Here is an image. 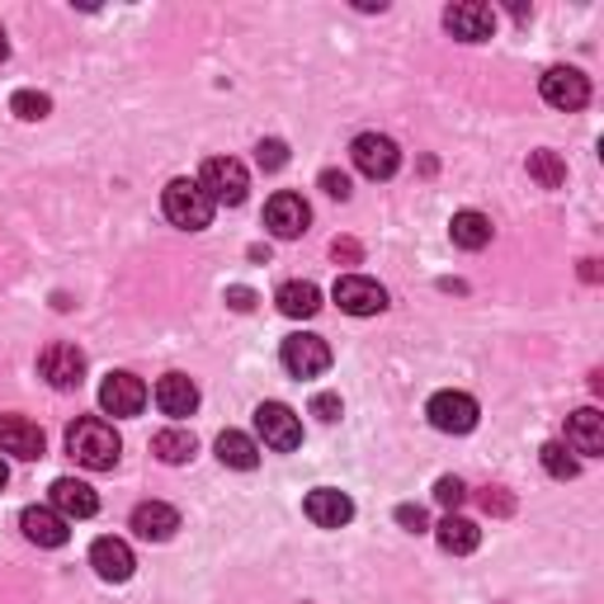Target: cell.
<instances>
[{"label": "cell", "mask_w": 604, "mask_h": 604, "mask_svg": "<svg viewBox=\"0 0 604 604\" xmlns=\"http://www.w3.org/2000/svg\"><path fill=\"white\" fill-rule=\"evenodd\" d=\"M67 454L76 458L85 472H113L119 468V454H123V439L119 430L99 415H81L76 425L67 430Z\"/></svg>", "instance_id": "obj_1"}, {"label": "cell", "mask_w": 604, "mask_h": 604, "mask_svg": "<svg viewBox=\"0 0 604 604\" xmlns=\"http://www.w3.org/2000/svg\"><path fill=\"white\" fill-rule=\"evenodd\" d=\"M161 208H166V218L184 227V232H204V227L213 222V198L204 194V184L198 180H170L166 190H161Z\"/></svg>", "instance_id": "obj_2"}, {"label": "cell", "mask_w": 604, "mask_h": 604, "mask_svg": "<svg viewBox=\"0 0 604 604\" xmlns=\"http://www.w3.org/2000/svg\"><path fill=\"white\" fill-rule=\"evenodd\" d=\"M198 184H204V194L213 198V204L237 208L241 198H246V190H251V176H246V166H241V161H232V156H208L204 170H198Z\"/></svg>", "instance_id": "obj_3"}, {"label": "cell", "mask_w": 604, "mask_h": 604, "mask_svg": "<svg viewBox=\"0 0 604 604\" xmlns=\"http://www.w3.org/2000/svg\"><path fill=\"white\" fill-rule=\"evenodd\" d=\"M255 430H261L265 449H275V454H293L302 444V421L283 401H261V407H255Z\"/></svg>", "instance_id": "obj_4"}, {"label": "cell", "mask_w": 604, "mask_h": 604, "mask_svg": "<svg viewBox=\"0 0 604 604\" xmlns=\"http://www.w3.org/2000/svg\"><path fill=\"white\" fill-rule=\"evenodd\" d=\"M350 161L359 176H369V180H392L401 166V152H397V142L383 133H359L350 142Z\"/></svg>", "instance_id": "obj_5"}, {"label": "cell", "mask_w": 604, "mask_h": 604, "mask_svg": "<svg viewBox=\"0 0 604 604\" xmlns=\"http://www.w3.org/2000/svg\"><path fill=\"white\" fill-rule=\"evenodd\" d=\"M38 373L57 387V392H76V387L85 383V354L67 340H52L48 350L38 354Z\"/></svg>", "instance_id": "obj_6"}, {"label": "cell", "mask_w": 604, "mask_h": 604, "mask_svg": "<svg viewBox=\"0 0 604 604\" xmlns=\"http://www.w3.org/2000/svg\"><path fill=\"white\" fill-rule=\"evenodd\" d=\"M430 425L439 430V435H468V430H478V401H472L468 392H435L430 397Z\"/></svg>", "instance_id": "obj_7"}, {"label": "cell", "mask_w": 604, "mask_h": 604, "mask_svg": "<svg viewBox=\"0 0 604 604\" xmlns=\"http://www.w3.org/2000/svg\"><path fill=\"white\" fill-rule=\"evenodd\" d=\"M265 227H269V232H275L279 241H298V237L312 227V208H307V198H302V194H289V190H279V194L265 204Z\"/></svg>", "instance_id": "obj_8"}, {"label": "cell", "mask_w": 604, "mask_h": 604, "mask_svg": "<svg viewBox=\"0 0 604 604\" xmlns=\"http://www.w3.org/2000/svg\"><path fill=\"white\" fill-rule=\"evenodd\" d=\"M444 28L463 43H482L496 34V10L482 5V0H454V5L444 10Z\"/></svg>", "instance_id": "obj_9"}, {"label": "cell", "mask_w": 604, "mask_h": 604, "mask_svg": "<svg viewBox=\"0 0 604 604\" xmlns=\"http://www.w3.org/2000/svg\"><path fill=\"white\" fill-rule=\"evenodd\" d=\"M539 90L543 99H548L553 109H585V99H591V81L581 76L577 67H548L543 71V81H539Z\"/></svg>", "instance_id": "obj_10"}, {"label": "cell", "mask_w": 604, "mask_h": 604, "mask_svg": "<svg viewBox=\"0 0 604 604\" xmlns=\"http://www.w3.org/2000/svg\"><path fill=\"white\" fill-rule=\"evenodd\" d=\"M279 359H283V369H289L293 378H316V373L330 369V345L322 336H302V330H298V336L283 340Z\"/></svg>", "instance_id": "obj_11"}, {"label": "cell", "mask_w": 604, "mask_h": 604, "mask_svg": "<svg viewBox=\"0 0 604 604\" xmlns=\"http://www.w3.org/2000/svg\"><path fill=\"white\" fill-rule=\"evenodd\" d=\"M330 298H336L340 312H350V316H378L387 307V289H383V283H373V279H364V275L336 279Z\"/></svg>", "instance_id": "obj_12"}, {"label": "cell", "mask_w": 604, "mask_h": 604, "mask_svg": "<svg viewBox=\"0 0 604 604\" xmlns=\"http://www.w3.org/2000/svg\"><path fill=\"white\" fill-rule=\"evenodd\" d=\"M99 407L109 415H137L147 407V383L137 378V373H109L105 383H99Z\"/></svg>", "instance_id": "obj_13"}, {"label": "cell", "mask_w": 604, "mask_h": 604, "mask_svg": "<svg viewBox=\"0 0 604 604\" xmlns=\"http://www.w3.org/2000/svg\"><path fill=\"white\" fill-rule=\"evenodd\" d=\"M0 454L34 463V458L48 454V439H43V430L28 415H0Z\"/></svg>", "instance_id": "obj_14"}, {"label": "cell", "mask_w": 604, "mask_h": 604, "mask_svg": "<svg viewBox=\"0 0 604 604\" xmlns=\"http://www.w3.org/2000/svg\"><path fill=\"white\" fill-rule=\"evenodd\" d=\"M302 510H307V520L316 529H345L354 520V500L345 492H336V486H316V492H307Z\"/></svg>", "instance_id": "obj_15"}, {"label": "cell", "mask_w": 604, "mask_h": 604, "mask_svg": "<svg viewBox=\"0 0 604 604\" xmlns=\"http://www.w3.org/2000/svg\"><path fill=\"white\" fill-rule=\"evenodd\" d=\"M90 567H95L99 581L123 585L128 577H133L137 557H133V548H128L123 539H95V543H90Z\"/></svg>", "instance_id": "obj_16"}, {"label": "cell", "mask_w": 604, "mask_h": 604, "mask_svg": "<svg viewBox=\"0 0 604 604\" xmlns=\"http://www.w3.org/2000/svg\"><path fill=\"white\" fill-rule=\"evenodd\" d=\"M20 529H24L28 543H38V548H62V543L71 539L67 520H62V515H57L52 506H28V510L20 515Z\"/></svg>", "instance_id": "obj_17"}, {"label": "cell", "mask_w": 604, "mask_h": 604, "mask_svg": "<svg viewBox=\"0 0 604 604\" xmlns=\"http://www.w3.org/2000/svg\"><path fill=\"white\" fill-rule=\"evenodd\" d=\"M133 529H137V539H147V543H166V539H176V529H180V510L166 506V500H142L133 510Z\"/></svg>", "instance_id": "obj_18"}, {"label": "cell", "mask_w": 604, "mask_h": 604, "mask_svg": "<svg viewBox=\"0 0 604 604\" xmlns=\"http://www.w3.org/2000/svg\"><path fill=\"white\" fill-rule=\"evenodd\" d=\"M52 510L62 515V520H90L99 510V496L76 478H57L52 482Z\"/></svg>", "instance_id": "obj_19"}, {"label": "cell", "mask_w": 604, "mask_h": 604, "mask_svg": "<svg viewBox=\"0 0 604 604\" xmlns=\"http://www.w3.org/2000/svg\"><path fill=\"white\" fill-rule=\"evenodd\" d=\"M567 444H571V454H585V458L604 454V415L595 407L571 411L567 415Z\"/></svg>", "instance_id": "obj_20"}, {"label": "cell", "mask_w": 604, "mask_h": 604, "mask_svg": "<svg viewBox=\"0 0 604 604\" xmlns=\"http://www.w3.org/2000/svg\"><path fill=\"white\" fill-rule=\"evenodd\" d=\"M156 407H161V415H194L198 411V387L194 378H184V373H166L161 383H156Z\"/></svg>", "instance_id": "obj_21"}, {"label": "cell", "mask_w": 604, "mask_h": 604, "mask_svg": "<svg viewBox=\"0 0 604 604\" xmlns=\"http://www.w3.org/2000/svg\"><path fill=\"white\" fill-rule=\"evenodd\" d=\"M435 543L444 553H454V557H468V553H478L482 529L472 520H463V515H444V520L435 524Z\"/></svg>", "instance_id": "obj_22"}, {"label": "cell", "mask_w": 604, "mask_h": 604, "mask_svg": "<svg viewBox=\"0 0 604 604\" xmlns=\"http://www.w3.org/2000/svg\"><path fill=\"white\" fill-rule=\"evenodd\" d=\"M275 302H279L283 316H293V322H307V316L322 312V289H316V283H307V279H289V283H279Z\"/></svg>", "instance_id": "obj_23"}, {"label": "cell", "mask_w": 604, "mask_h": 604, "mask_svg": "<svg viewBox=\"0 0 604 604\" xmlns=\"http://www.w3.org/2000/svg\"><path fill=\"white\" fill-rule=\"evenodd\" d=\"M449 237H454V246H463V251H482V246H492V218L478 208H463V213H454Z\"/></svg>", "instance_id": "obj_24"}, {"label": "cell", "mask_w": 604, "mask_h": 604, "mask_svg": "<svg viewBox=\"0 0 604 604\" xmlns=\"http://www.w3.org/2000/svg\"><path fill=\"white\" fill-rule=\"evenodd\" d=\"M218 458H222V468L251 472L255 463H261V444H255L251 435H241V430H222V435H218Z\"/></svg>", "instance_id": "obj_25"}, {"label": "cell", "mask_w": 604, "mask_h": 604, "mask_svg": "<svg viewBox=\"0 0 604 604\" xmlns=\"http://www.w3.org/2000/svg\"><path fill=\"white\" fill-rule=\"evenodd\" d=\"M194 449H198V444H194V435H190V430H161V435L152 439V454L161 458V463H170V468L190 463V458H194Z\"/></svg>", "instance_id": "obj_26"}, {"label": "cell", "mask_w": 604, "mask_h": 604, "mask_svg": "<svg viewBox=\"0 0 604 604\" xmlns=\"http://www.w3.org/2000/svg\"><path fill=\"white\" fill-rule=\"evenodd\" d=\"M529 176H534L543 190H563V184H567V161L557 152H529Z\"/></svg>", "instance_id": "obj_27"}, {"label": "cell", "mask_w": 604, "mask_h": 604, "mask_svg": "<svg viewBox=\"0 0 604 604\" xmlns=\"http://www.w3.org/2000/svg\"><path fill=\"white\" fill-rule=\"evenodd\" d=\"M539 458H543V472H548V478H557V482H571L581 472V458H571L567 454V444H543L539 449Z\"/></svg>", "instance_id": "obj_28"}, {"label": "cell", "mask_w": 604, "mask_h": 604, "mask_svg": "<svg viewBox=\"0 0 604 604\" xmlns=\"http://www.w3.org/2000/svg\"><path fill=\"white\" fill-rule=\"evenodd\" d=\"M10 109L20 113L24 123H38V119H48V113H52V99H48V95H38V90H14Z\"/></svg>", "instance_id": "obj_29"}, {"label": "cell", "mask_w": 604, "mask_h": 604, "mask_svg": "<svg viewBox=\"0 0 604 604\" xmlns=\"http://www.w3.org/2000/svg\"><path fill=\"white\" fill-rule=\"evenodd\" d=\"M255 161H261V170H283L289 166V147H283L279 137H265L261 147H255Z\"/></svg>", "instance_id": "obj_30"}, {"label": "cell", "mask_w": 604, "mask_h": 604, "mask_svg": "<svg viewBox=\"0 0 604 604\" xmlns=\"http://www.w3.org/2000/svg\"><path fill=\"white\" fill-rule=\"evenodd\" d=\"M435 500H439V506L454 515V510H458V506H463V500H468V486L458 482V478H439V482H435Z\"/></svg>", "instance_id": "obj_31"}, {"label": "cell", "mask_w": 604, "mask_h": 604, "mask_svg": "<svg viewBox=\"0 0 604 604\" xmlns=\"http://www.w3.org/2000/svg\"><path fill=\"white\" fill-rule=\"evenodd\" d=\"M322 190L345 204V198H350V176H345V170H322Z\"/></svg>", "instance_id": "obj_32"}, {"label": "cell", "mask_w": 604, "mask_h": 604, "mask_svg": "<svg viewBox=\"0 0 604 604\" xmlns=\"http://www.w3.org/2000/svg\"><path fill=\"white\" fill-rule=\"evenodd\" d=\"M482 510H486V515H510L515 500L500 492V486H486V492H482Z\"/></svg>", "instance_id": "obj_33"}, {"label": "cell", "mask_w": 604, "mask_h": 604, "mask_svg": "<svg viewBox=\"0 0 604 604\" xmlns=\"http://www.w3.org/2000/svg\"><path fill=\"white\" fill-rule=\"evenodd\" d=\"M397 524L411 529V534H425V529H430V520H425L421 506H397Z\"/></svg>", "instance_id": "obj_34"}, {"label": "cell", "mask_w": 604, "mask_h": 604, "mask_svg": "<svg viewBox=\"0 0 604 604\" xmlns=\"http://www.w3.org/2000/svg\"><path fill=\"white\" fill-rule=\"evenodd\" d=\"M312 415H316V421H340V397L336 392L312 397Z\"/></svg>", "instance_id": "obj_35"}, {"label": "cell", "mask_w": 604, "mask_h": 604, "mask_svg": "<svg viewBox=\"0 0 604 604\" xmlns=\"http://www.w3.org/2000/svg\"><path fill=\"white\" fill-rule=\"evenodd\" d=\"M227 307H232V312H251L255 307V293L246 289V283H232V289H227Z\"/></svg>", "instance_id": "obj_36"}, {"label": "cell", "mask_w": 604, "mask_h": 604, "mask_svg": "<svg viewBox=\"0 0 604 604\" xmlns=\"http://www.w3.org/2000/svg\"><path fill=\"white\" fill-rule=\"evenodd\" d=\"M330 255H336V261H345V265H359V255H364V251H359V241H350V237H340V241H336V246H330Z\"/></svg>", "instance_id": "obj_37"}, {"label": "cell", "mask_w": 604, "mask_h": 604, "mask_svg": "<svg viewBox=\"0 0 604 604\" xmlns=\"http://www.w3.org/2000/svg\"><path fill=\"white\" fill-rule=\"evenodd\" d=\"M581 279L595 283V279H600V261H581Z\"/></svg>", "instance_id": "obj_38"}, {"label": "cell", "mask_w": 604, "mask_h": 604, "mask_svg": "<svg viewBox=\"0 0 604 604\" xmlns=\"http://www.w3.org/2000/svg\"><path fill=\"white\" fill-rule=\"evenodd\" d=\"M10 57V38H5V28H0V62Z\"/></svg>", "instance_id": "obj_39"}, {"label": "cell", "mask_w": 604, "mask_h": 604, "mask_svg": "<svg viewBox=\"0 0 604 604\" xmlns=\"http://www.w3.org/2000/svg\"><path fill=\"white\" fill-rule=\"evenodd\" d=\"M5 482H10V468H5V458H0V492H5Z\"/></svg>", "instance_id": "obj_40"}]
</instances>
